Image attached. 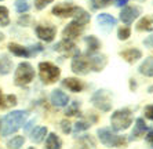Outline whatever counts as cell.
Wrapping results in <instances>:
<instances>
[{"mask_svg":"<svg viewBox=\"0 0 153 149\" xmlns=\"http://www.w3.org/2000/svg\"><path fill=\"white\" fill-rule=\"evenodd\" d=\"M26 117H28V113L24 110H14V112L6 115L0 124V134L3 137H7V135L17 133L22 124L25 123Z\"/></svg>","mask_w":153,"mask_h":149,"instance_id":"1","label":"cell"},{"mask_svg":"<svg viewBox=\"0 0 153 149\" xmlns=\"http://www.w3.org/2000/svg\"><path fill=\"white\" fill-rule=\"evenodd\" d=\"M111 123L114 131H123L127 130L132 123V115L131 110L124 108V109H119L116 110L111 117Z\"/></svg>","mask_w":153,"mask_h":149,"instance_id":"2","label":"cell"},{"mask_svg":"<svg viewBox=\"0 0 153 149\" xmlns=\"http://www.w3.org/2000/svg\"><path fill=\"white\" fill-rule=\"evenodd\" d=\"M35 79V69L29 62H21L15 69L14 82L17 86H26Z\"/></svg>","mask_w":153,"mask_h":149,"instance_id":"3","label":"cell"},{"mask_svg":"<svg viewBox=\"0 0 153 149\" xmlns=\"http://www.w3.org/2000/svg\"><path fill=\"white\" fill-rule=\"evenodd\" d=\"M39 73H40V79H42V82L44 84H53L54 82H57L61 76L59 68L55 66L51 62H40Z\"/></svg>","mask_w":153,"mask_h":149,"instance_id":"4","label":"cell"},{"mask_svg":"<svg viewBox=\"0 0 153 149\" xmlns=\"http://www.w3.org/2000/svg\"><path fill=\"white\" fill-rule=\"evenodd\" d=\"M98 137H100L101 142L106 146L117 148V146H123L126 144V139L121 135H117L114 131H112L111 128H100L98 130Z\"/></svg>","mask_w":153,"mask_h":149,"instance_id":"5","label":"cell"},{"mask_svg":"<svg viewBox=\"0 0 153 149\" xmlns=\"http://www.w3.org/2000/svg\"><path fill=\"white\" fill-rule=\"evenodd\" d=\"M91 102L94 104L95 108H98L100 110H103V112H108L112 108L111 95L105 90H100V91L94 92L93 97H91Z\"/></svg>","mask_w":153,"mask_h":149,"instance_id":"6","label":"cell"},{"mask_svg":"<svg viewBox=\"0 0 153 149\" xmlns=\"http://www.w3.org/2000/svg\"><path fill=\"white\" fill-rule=\"evenodd\" d=\"M71 68H72V71L75 72L76 74H87L90 71H91L88 58L80 57L79 54H76L75 57H73Z\"/></svg>","mask_w":153,"mask_h":149,"instance_id":"7","label":"cell"},{"mask_svg":"<svg viewBox=\"0 0 153 149\" xmlns=\"http://www.w3.org/2000/svg\"><path fill=\"white\" fill-rule=\"evenodd\" d=\"M55 33H57L55 26H50V25H46V26H44V25H39V26L36 28V35H37V37L46 43L53 42L54 37H55Z\"/></svg>","mask_w":153,"mask_h":149,"instance_id":"8","label":"cell"},{"mask_svg":"<svg viewBox=\"0 0 153 149\" xmlns=\"http://www.w3.org/2000/svg\"><path fill=\"white\" fill-rule=\"evenodd\" d=\"M76 10H77L76 6H72L68 3H61L53 7V14L58 15V17H73Z\"/></svg>","mask_w":153,"mask_h":149,"instance_id":"9","label":"cell"},{"mask_svg":"<svg viewBox=\"0 0 153 149\" xmlns=\"http://www.w3.org/2000/svg\"><path fill=\"white\" fill-rule=\"evenodd\" d=\"M83 29H84V26H83V25H80L79 22H76V21H72L71 24H68V26L64 29L65 39H68V40L76 39L77 36L82 35Z\"/></svg>","mask_w":153,"mask_h":149,"instance_id":"10","label":"cell"},{"mask_svg":"<svg viewBox=\"0 0 153 149\" xmlns=\"http://www.w3.org/2000/svg\"><path fill=\"white\" fill-rule=\"evenodd\" d=\"M139 14H141V8L139 7H124L123 11L120 13V19L128 25L134 22V19H137L139 17Z\"/></svg>","mask_w":153,"mask_h":149,"instance_id":"11","label":"cell"},{"mask_svg":"<svg viewBox=\"0 0 153 149\" xmlns=\"http://www.w3.org/2000/svg\"><path fill=\"white\" fill-rule=\"evenodd\" d=\"M50 99L55 107H65V105H68V102H69V97L66 95L64 91H61V90H54V91L51 92Z\"/></svg>","mask_w":153,"mask_h":149,"instance_id":"12","label":"cell"},{"mask_svg":"<svg viewBox=\"0 0 153 149\" xmlns=\"http://www.w3.org/2000/svg\"><path fill=\"white\" fill-rule=\"evenodd\" d=\"M8 50L14 55H17V57H30V55H33L32 51H30V47L19 46L17 43H10L8 44Z\"/></svg>","mask_w":153,"mask_h":149,"instance_id":"13","label":"cell"},{"mask_svg":"<svg viewBox=\"0 0 153 149\" xmlns=\"http://www.w3.org/2000/svg\"><path fill=\"white\" fill-rule=\"evenodd\" d=\"M120 55L124 58L127 62L132 64V62H135V61H138L139 58L142 57V53H141L138 48H128V50H124V51H121Z\"/></svg>","mask_w":153,"mask_h":149,"instance_id":"14","label":"cell"},{"mask_svg":"<svg viewBox=\"0 0 153 149\" xmlns=\"http://www.w3.org/2000/svg\"><path fill=\"white\" fill-rule=\"evenodd\" d=\"M64 86L65 87H68L71 91L73 92H80L83 89H84V84H83L82 80H79V79H75V77H68L64 80Z\"/></svg>","mask_w":153,"mask_h":149,"instance_id":"15","label":"cell"},{"mask_svg":"<svg viewBox=\"0 0 153 149\" xmlns=\"http://www.w3.org/2000/svg\"><path fill=\"white\" fill-rule=\"evenodd\" d=\"M90 61V68L91 71H95V72H100L103 69V66L106 65V58L103 55H95V57H91L88 58Z\"/></svg>","mask_w":153,"mask_h":149,"instance_id":"16","label":"cell"},{"mask_svg":"<svg viewBox=\"0 0 153 149\" xmlns=\"http://www.w3.org/2000/svg\"><path fill=\"white\" fill-rule=\"evenodd\" d=\"M97 19H98V24H100L102 28H106V29H112L114 25L117 24L116 18H113L109 14H100Z\"/></svg>","mask_w":153,"mask_h":149,"instance_id":"17","label":"cell"},{"mask_svg":"<svg viewBox=\"0 0 153 149\" xmlns=\"http://www.w3.org/2000/svg\"><path fill=\"white\" fill-rule=\"evenodd\" d=\"M139 73L145 74L148 77H153V58L149 57L143 61L139 66Z\"/></svg>","mask_w":153,"mask_h":149,"instance_id":"18","label":"cell"},{"mask_svg":"<svg viewBox=\"0 0 153 149\" xmlns=\"http://www.w3.org/2000/svg\"><path fill=\"white\" fill-rule=\"evenodd\" d=\"M138 31H145V32H152L153 31V15H146L143 17L137 25Z\"/></svg>","mask_w":153,"mask_h":149,"instance_id":"19","label":"cell"},{"mask_svg":"<svg viewBox=\"0 0 153 149\" xmlns=\"http://www.w3.org/2000/svg\"><path fill=\"white\" fill-rule=\"evenodd\" d=\"M145 131H146L145 120L139 117V119H137L135 127H134V130H132V133H131V139H135V138H138V137H141Z\"/></svg>","mask_w":153,"mask_h":149,"instance_id":"20","label":"cell"},{"mask_svg":"<svg viewBox=\"0 0 153 149\" xmlns=\"http://www.w3.org/2000/svg\"><path fill=\"white\" fill-rule=\"evenodd\" d=\"M54 50L58 51V53H71V51L75 50V44L72 43V40L65 39V40H62V42H59L58 44H55Z\"/></svg>","mask_w":153,"mask_h":149,"instance_id":"21","label":"cell"},{"mask_svg":"<svg viewBox=\"0 0 153 149\" xmlns=\"http://www.w3.org/2000/svg\"><path fill=\"white\" fill-rule=\"evenodd\" d=\"M73 17H75V21L79 22L80 25H83V26H84L87 22H90V18H91L87 11H84L80 7H77V10H76V13L73 14Z\"/></svg>","mask_w":153,"mask_h":149,"instance_id":"22","label":"cell"},{"mask_svg":"<svg viewBox=\"0 0 153 149\" xmlns=\"http://www.w3.org/2000/svg\"><path fill=\"white\" fill-rule=\"evenodd\" d=\"M46 135H47V127H36L32 131V134H30V139L33 142H36V144H39V142H42L46 138Z\"/></svg>","mask_w":153,"mask_h":149,"instance_id":"23","label":"cell"},{"mask_svg":"<svg viewBox=\"0 0 153 149\" xmlns=\"http://www.w3.org/2000/svg\"><path fill=\"white\" fill-rule=\"evenodd\" d=\"M62 142L57 134H50L46 141V149H61Z\"/></svg>","mask_w":153,"mask_h":149,"instance_id":"24","label":"cell"},{"mask_svg":"<svg viewBox=\"0 0 153 149\" xmlns=\"http://www.w3.org/2000/svg\"><path fill=\"white\" fill-rule=\"evenodd\" d=\"M13 69V62L7 55H1L0 57V74H7Z\"/></svg>","mask_w":153,"mask_h":149,"instance_id":"25","label":"cell"},{"mask_svg":"<svg viewBox=\"0 0 153 149\" xmlns=\"http://www.w3.org/2000/svg\"><path fill=\"white\" fill-rule=\"evenodd\" d=\"M85 43H87V47H88V53H95L97 50L101 47L100 40L97 39L95 36H87Z\"/></svg>","mask_w":153,"mask_h":149,"instance_id":"26","label":"cell"},{"mask_svg":"<svg viewBox=\"0 0 153 149\" xmlns=\"http://www.w3.org/2000/svg\"><path fill=\"white\" fill-rule=\"evenodd\" d=\"M24 142H25V138L21 137V135H17V137H14L13 139H10L7 142V146L8 149H21L24 146Z\"/></svg>","mask_w":153,"mask_h":149,"instance_id":"27","label":"cell"},{"mask_svg":"<svg viewBox=\"0 0 153 149\" xmlns=\"http://www.w3.org/2000/svg\"><path fill=\"white\" fill-rule=\"evenodd\" d=\"M10 24V18H8V10L4 6H0V25L1 26H7Z\"/></svg>","mask_w":153,"mask_h":149,"instance_id":"28","label":"cell"},{"mask_svg":"<svg viewBox=\"0 0 153 149\" xmlns=\"http://www.w3.org/2000/svg\"><path fill=\"white\" fill-rule=\"evenodd\" d=\"M15 10L18 13H26L29 10V4L26 0H17L15 1Z\"/></svg>","mask_w":153,"mask_h":149,"instance_id":"29","label":"cell"},{"mask_svg":"<svg viewBox=\"0 0 153 149\" xmlns=\"http://www.w3.org/2000/svg\"><path fill=\"white\" fill-rule=\"evenodd\" d=\"M130 35H131V29L128 28V26H126V28H120L117 31L119 40H127L128 37H130Z\"/></svg>","mask_w":153,"mask_h":149,"instance_id":"30","label":"cell"},{"mask_svg":"<svg viewBox=\"0 0 153 149\" xmlns=\"http://www.w3.org/2000/svg\"><path fill=\"white\" fill-rule=\"evenodd\" d=\"M91 3H93L94 8H101V7H106V6H109L111 0H91Z\"/></svg>","mask_w":153,"mask_h":149,"instance_id":"31","label":"cell"},{"mask_svg":"<svg viewBox=\"0 0 153 149\" xmlns=\"http://www.w3.org/2000/svg\"><path fill=\"white\" fill-rule=\"evenodd\" d=\"M90 126H91V124L85 123V121H77L75 126V131L79 133V131H83V130H87V128H90Z\"/></svg>","mask_w":153,"mask_h":149,"instance_id":"32","label":"cell"},{"mask_svg":"<svg viewBox=\"0 0 153 149\" xmlns=\"http://www.w3.org/2000/svg\"><path fill=\"white\" fill-rule=\"evenodd\" d=\"M50 3H53V0H35V7L37 10H43L47 4H50Z\"/></svg>","mask_w":153,"mask_h":149,"instance_id":"33","label":"cell"},{"mask_svg":"<svg viewBox=\"0 0 153 149\" xmlns=\"http://www.w3.org/2000/svg\"><path fill=\"white\" fill-rule=\"evenodd\" d=\"M77 107H79V102H73L71 107L66 109L65 115H66V116H72V115H76V109H77Z\"/></svg>","mask_w":153,"mask_h":149,"instance_id":"34","label":"cell"},{"mask_svg":"<svg viewBox=\"0 0 153 149\" xmlns=\"http://www.w3.org/2000/svg\"><path fill=\"white\" fill-rule=\"evenodd\" d=\"M143 112H145V116L148 117L149 120H153V105H148Z\"/></svg>","mask_w":153,"mask_h":149,"instance_id":"35","label":"cell"},{"mask_svg":"<svg viewBox=\"0 0 153 149\" xmlns=\"http://www.w3.org/2000/svg\"><path fill=\"white\" fill-rule=\"evenodd\" d=\"M61 127H62V131H64L65 134L71 133V123H69L68 120H64V121H62V123H61Z\"/></svg>","mask_w":153,"mask_h":149,"instance_id":"36","label":"cell"},{"mask_svg":"<svg viewBox=\"0 0 153 149\" xmlns=\"http://www.w3.org/2000/svg\"><path fill=\"white\" fill-rule=\"evenodd\" d=\"M143 44H145L146 47H153V35L148 36V37L143 40Z\"/></svg>","mask_w":153,"mask_h":149,"instance_id":"37","label":"cell"},{"mask_svg":"<svg viewBox=\"0 0 153 149\" xmlns=\"http://www.w3.org/2000/svg\"><path fill=\"white\" fill-rule=\"evenodd\" d=\"M146 142H148V144H149V145L153 148V130L148 135H146Z\"/></svg>","mask_w":153,"mask_h":149,"instance_id":"38","label":"cell"},{"mask_svg":"<svg viewBox=\"0 0 153 149\" xmlns=\"http://www.w3.org/2000/svg\"><path fill=\"white\" fill-rule=\"evenodd\" d=\"M127 1L128 0H116V4H117V6H124Z\"/></svg>","mask_w":153,"mask_h":149,"instance_id":"39","label":"cell"},{"mask_svg":"<svg viewBox=\"0 0 153 149\" xmlns=\"http://www.w3.org/2000/svg\"><path fill=\"white\" fill-rule=\"evenodd\" d=\"M3 102H6V97H3V94L0 92V105H3Z\"/></svg>","mask_w":153,"mask_h":149,"instance_id":"40","label":"cell"},{"mask_svg":"<svg viewBox=\"0 0 153 149\" xmlns=\"http://www.w3.org/2000/svg\"><path fill=\"white\" fill-rule=\"evenodd\" d=\"M4 39V35H3V33H1V32H0V42H1V40H3Z\"/></svg>","mask_w":153,"mask_h":149,"instance_id":"41","label":"cell"},{"mask_svg":"<svg viewBox=\"0 0 153 149\" xmlns=\"http://www.w3.org/2000/svg\"><path fill=\"white\" fill-rule=\"evenodd\" d=\"M29 149H35V148H29Z\"/></svg>","mask_w":153,"mask_h":149,"instance_id":"42","label":"cell"},{"mask_svg":"<svg viewBox=\"0 0 153 149\" xmlns=\"http://www.w3.org/2000/svg\"><path fill=\"white\" fill-rule=\"evenodd\" d=\"M152 90H153V89H152Z\"/></svg>","mask_w":153,"mask_h":149,"instance_id":"43","label":"cell"}]
</instances>
